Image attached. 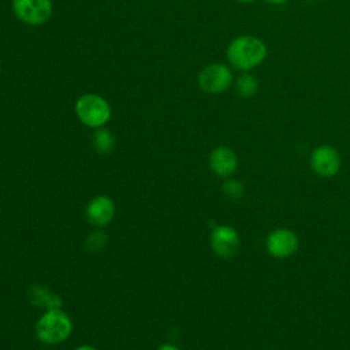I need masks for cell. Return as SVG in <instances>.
I'll return each instance as SVG.
<instances>
[{
    "mask_svg": "<svg viewBox=\"0 0 350 350\" xmlns=\"http://www.w3.org/2000/svg\"><path fill=\"white\" fill-rule=\"evenodd\" d=\"M115 202L111 197L100 194L93 197L88 205H86V219L88 221L97 227V228H104L107 227L115 217Z\"/></svg>",
    "mask_w": 350,
    "mask_h": 350,
    "instance_id": "cell-7",
    "label": "cell"
},
{
    "mask_svg": "<svg viewBox=\"0 0 350 350\" xmlns=\"http://www.w3.org/2000/svg\"><path fill=\"white\" fill-rule=\"evenodd\" d=\"M74 350H97V349L93 347V346H90V345H81V346L75 347Z\"/></svg>",
    "mask_w": 350,
    "mask_h": 350,
    "instance_id": "cell-17",
    "label": "cell"
},
{
    "mask_svg": "<svg viewBox=\"0 0 350 350\" xmlns=\"http://www.w3.org/2000/svg\"><path fill=\"white\" fill-rule=\"evenodd\" d=\"M156 350H180V349L174 343H163Z\"/></svg>",
    "mask_w": 350,
    "mask_h": 350,
    "instance_id": "cell-16",
    "label": "cell"
},
{
    "mask_svg": "<svg viewBox=\"0 0 350 350\" xmlns=\"http://www.w3.org/2000/svg\"><path fill=\"white\" fill-rule=\"evenodd\" d=\"M12 11L15 16L30 26H40L52 16L51 0H12Z\"/></svg>",
    "mask_w": 350,
    "mask_h": 350,
    "instance_id": "cell-5",
    "label": "cell"
},
{
    "mask_svg": "<svg viewBox=\"0 0 350 350\" xmlns=\"http://www.w3.org/2000/svg\"><path fill=\"white\" fill-rule=\"evenodd\" d=\"M223 193L230 198V200H239L243 196L245 187L243 185L237 180V179H227L223 182Z\"/></svg>",
    "mask_w": 350,
    "mask_h": 350,
    "instance_id": "cell-14",
    "label": "cell"
},
{
    "mask_svg": "<svg viewBox=\"0 0 350 350\" xmlns=\"http://www.w3.org/2000/svg\"><path fill=\"white\" fill-rule=\"evenodd\" d=\"M310 165H312V170L320 176H325V178L334 176L335 174H338L340 168L339 152L329 145L317 146L312 152Z\"/></svg>",
    "mask_w": 350,
    "mask_h": 350,
    "instance_id": "cell-8",
    "label": "cell"
},
{
    "mask_svg": "<svg viewBox=\"0 0 350 350\" xmlns=\"http://www.w3.org/2000/svg\"><path fill=\"white\" fill-rule=\"evenodd\" d=\"M237 3H242V4H249V3H253L254 0H234Z\"/></svg>",
    "mask_w": 350,
    "mask_h": 350,
    "instance_id": "cell-19",
    "label": "cell"
},
{
    "mask_svg": "<svg viewBox=\"0 0 350 350\" xmlns=\"http://www.w3.org/2000/svg\"><path fill=\"white\" fill-rule=\"evenodd\" d=\"M298 247L297 235L287 228H278L269 232L267 238L268 253L276 258H286L291 256Z\"/></svg>",
    "mask_w": 350,
    "mask_h": 350,
    "instance_id": "cell-9",
    "label": "cell"
},
{
    "mask_svg": "<svg viewBox=\"0 0 350 350\" xmlns=\"http://www.w3.org/2000/svg\"><path fill=\"white\" fill-rule=\"evenodd\" d=\"M235 90H237L238 96H241L243 98L253 97L258 90V81L256 79L254 75H252L246 71L237 78Z\"/></svg>",
    "mask_w": 350,
    "mask_h": 350,
    "instance_id": "cell-13",
    "label": "cell"
},
{
    "mask_svg": "<svg viewBox=\"0 0 350 350\" xmlns=\"http://www.w3.org/2000/svg\"><path fill=\"white\" fill-rule=\"evenodd\" d=\"M197 83L202 92L209 94H219L231 86L232 72L230 67L223 63H211L200 71Z\"/></svg>",
    "mask_w": 350,
    "mask_h": 350,
    "instance_id": "cell-4",
    "label": "cell"
},
{
    "mask_svg": "<svg viewBox=\"0 0 350 350\" xmlns=\"http://www.w3.org/2000/svg\"><path fill=\"white\" fill-rule=\"evenodd\" d=\"M86 249L90 252H100L107 245V235L103 231H94L90 232L85 241Z\"/></svg>",
    "mask_w": 350,
    "mask_h": 350,
    "instance_id": "cell-15",
    "label": "cell"
},
{
    "mask_svg": "<svg viewBox=\"0 0 350 350\" xmlns=\"http://www.w3.org/2000/svg\"><path fill=\"white\" fill-rule=\"evenodd\" d=\"M0 71H1V63H0Z\"/></svg>",
    "mask_w": 350,
    "mask_h": 350,
    "instance_id": "cell-20",
    "label": "cell"
},
{
    "mask_svg": "<svg viewBox=\"0 0 350 350\" xmlns=\"http://www.w3.org/2000/svg\"><path fill=\"white\" fill-rule=\"evenodd\" d=\"M265 1L269 3V4H273V5H279V4H283V3H286L288 0H265Z\"/></svg>",
    "mask_w": 350,
    "mask_h": 350,
    "instance_id": "cell-18",
    "label": "cell"
},
{
    "mask_svg": "<svg viewBox=\"0 0 350 350\" xmlns=\"http://www.w3.org/2000/svg\"><path fill=\"white\" fill-rule=\"evenodd\" d=\"M209 167L217 176L227 178L232 175L238 167L235 152L228 146H216L209 154Z\"/></svg>",
    "mask_w": 350,
    "mask_h": 350,
    "instance_id": "cell-10",
    "label": "cell"
},
{
    "mask_svg": "<svg viewBox=\"0 0 350 350\" xmlns=\"http://www.w3.org/2000/svg\"><path fill=\"white\" fill-rule=\"evenodd\" d=\"M96 131L93 133V138H92V142H93V148L98 152V153H103V154H107V153H111L115 148V137L113 134L105 129V127H98V129H94Z\"/></svg>",
    "mask_w": 350,
    "mask_h": 350,
    "instance_id": "cell-12",
    "label": "cell"
},
{
    "mask_svg": "<svg viewBox=\"0 0 350 350\" xmlns=\"http://www.w3.org/2000/svg\"><path fill=\"white\" fill-rule=\"evenodd\" d=\"M75 115L81 123L90 129L104 127L111 119L109 103L100 94L86 93L75 101Z\"/></svg>",
    "mask_w": 350,
    "mask_h": 350,
    "instance_id": "cell-3",
    "label": "cell"
},
{
    "mask_svg": "<svg viewBox=\"0 0 350 350\" xmlns=\"http://www.w3.org/2000/svg\"><path fill=\"white\" fill-rule=\"evenodd\" d=\"M71 317L62 309L45 310L36 323V336L45 345H59L67 340L72 332Z\"/></svg>",
    "mask_w": 350,
    "mask_h": 350,
    "instance_id": "cell-2",
    "label": "cell"
},
{
    "mask_svg": "<svg viewBox=\"0 0 350 350\" xmlns=\"http://www.w3.org/2000/svg\"><path fill=\"white\" fill-rule=\"evenodd\" d=\"M29 297H30V301L33 305L44 308L45 310L62 308V304H63L62 298L59 295L52 293L48 287L40 286V284L30 287Z\"/></svg>",
    "mask_w": 350,
    "mask_h": 350,
    "instance_id": "cell-11",
    "label": "cell"
},
{
    "mask_svg": "<svg viewBox=\"0 0 350 350\" xmlns=\"http://www.w3.org/2000/svg\"><path fill=\"white\" fill-rule=\"evenodd\" d=\"M211 247L219 257L230 258L239 249V235L231 226H216L211 232Z\"/></svg>",
    "mask_w": 350,
    "mask_h": 350,
    "instance_id": "cell-6",
    "label": "cell"
},
{
    "mask_svg": "<svg viewBox=\"0 0 350 350\" xmlns=\"http://www.w3.org/2000/svg\"><path fill=\"white\" fill-rule=\"evenodd\" d=\"M268 55L265 42L250 34L235 37L227 46L226 56L230 66L243 72L258 67Z\"/></svg>",
    "mask_w": 350,
    "mask_h": 350,
    "instance_id": "cell-1",
    "label": "cell"
}]
</instances>
